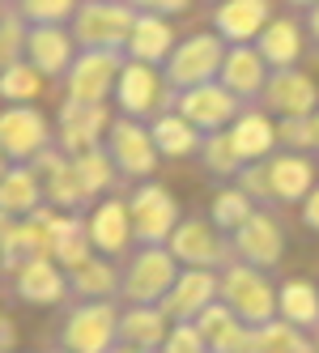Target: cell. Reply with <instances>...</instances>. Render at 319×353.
Here are the masks:
<instances>
[{"label": "cell", "instance_id": "obj_1", "mask_svg": "<svg viewBox=\"0 0 319 353\" xmlns=\"http://www.w3.org/2000/svg\"><path fill=\"white\" fill-rule=\"evenodd\" d=\"M222 290H226V302H230V311H234L238 319L268 323V319H273V311H277V294L268 290V281H264L260 272L234 268V272H226Z\"/></svg>", "mask_w": 319, "mask_h": 353}, {"label": "cell", "instance_id": "obj_2", "mask_svg": "<svg viewBox=\"0 0 319 353\" xmlns=\"http://www.w3.org/2000/svg\"><path fill=\"white\" fill-rule=\"evenodd\" d=\"M170 285H175V264H170L162 251H145L124 276V294L136 302V307H150L154 298L170 294Z\"/></svg>", "mask_w": 319, "mask_h": 353}, {"label": "cell", "instance_id": "obj_3", "mask_svg": "<svg viewBox=\"0 0 319 353\" xmlns=\"http://www.w3.org/2000/svg\"><path fill=\"white\" fill-rule=\"evenodd\" d=\"M64 341L72 353H111L115 341V311L111 307H85L68 319Z\"/></svg>", "mask_w": 319, "mask_h": 353}, {"label": "cell", "instance_id": "obj_4", "mask_svg": "<svg viewBox=\"0 0 319 353\" xmlns=\"http://www.w3.org/2000/svg\"><path fill=\"white\" fill-rule=\"evenodd\" d=\"M209 298H213V276L209 272H187L183 281L170 285V298H166V311L175 319H196L209 311Z\"/></svg>", "mask_w": 319, "mask_h": 353}, {"label": "cell", "instance_id": "obj_5", "mask_svg": "<svg viewBox=\"0 0 319 353\" xmlns=\"http://www.w3.org/2000/svg\"><path fill=\"white\" fill-rule=\"evenodd\" d=\"M196 332H200V341L213 349V353H238V349H247V332L238 327V319L222 307H213L205 311L200 319H196Z\"/></svg>", "mask_w": 319, "mask_h": 353}, {"label": "cell", "instance_id": "obj_6", "mask_svg": "<svg viewBox=\"0 0 319 353\" xmlns=\"http://www.w3.org/2000/svg\"><path fill=\"white\" fill-rule=\"evenodd\" d=\"M251 353H315L294 323H260V332L247 336Z\"/></svg>", "mask_w": 319, "mask_h": 353}, {"label": "cell", "instance_id": "obj_7", "mask_svg": "<svg viewBox=\"0 0 319 353\" xmlns=\"http://www.w3.org/2000/svg\"><path fill=\"white\" fill-rule=\"evenodd\" d=\"M277 307H281L285 323H294V327H315L319 323V294L307 281H289L277 298Z\"/></svg>", "mask_w": 319, "mask_h": 353}, {"label": "cell", "instance_id": "obj_8", "mask_svg": "<svg viewBox=\"0 0 319 353\" xmlns=\"http://www.w3.org/2000/svg\"><path fill=\"white\" fill-rule=\"evenodd\" d=\"M119 327H124V336L136 345V349H145V353H150L154 345H162L170 332H166V319L158 315V311H150V307H136L124 323H119Z\"/></svg>", "mask_w": 319, "mask_h": 353}, {"label": "cell", "instance_id": "obj_9", "mask_svg": "<svg viewBox=\"0 0 319 353\" xmlns=\"http://www.w3.org/2000/svg\"><path fill=\"white\" fill-rule=\"evenodd\" d=\"M21 294H26L30 302H56L60 298V276H56V268L43 264V260H34L26 272H21Z\"/></svg>", "mask_w": 319, "mask_h": 353}, {"label": "cell", "instance_id": "obj_10", "mask_svg": "<svg viewBox=\"0 0 319 353\" xmlns=\"http://www.w3.org/2000/svg\"><path fill=\"white\" fill-rule=\"evenodd\" d=\"M179 256L192 260V264H213L217 256H222V243H217L205 225H192L187 234H179Z\"/></svg>", "mask_w": 319, "mask_h": 353}, {"label": "cell", "instance_id": "obj_11", "mask_svg": "<svg viewBox=\"0 0 319 353\" xmlns=\"http://www.w3.org/2000/svg\"><path fill=\"white\" fill-rule=\"evenodd\" d=\"M81 272H77V285L85 290V294H107L111 285H115V276L103 268V264H98V268H90V264H77Z\"/></svg>", "mask_w": 319, "mask_h": 353}, {"label": "cell", "instance_id": "obj_12", "mask_svg": "<svg viewBox=\"0 0 319 353\" xmlns=\"http://www.w3.org/2000/svg\"><path fill=\"white\" fill-rule=\"evenodd\" d=\"M307 221L319 230V196H311V205H307Z\"/></svg>", "mask_w": 319, "mask_h": 353}, {"label": "cell", "instance_id": "obj_13", "mask_svg": "<svg viewBox=\"0 0 319 353\" xmlns=\"http://www.w3.org/2000/svg\"><path fill=\"white\" fill-rule=\"evenodd\" d=\"M124 353H145V349H124Z\"/></svg>", "mask_w": 319, "mask_h": 353}, {"label": "cell", "instance_id": "obj_14", "mask_svg": "<svg viewBox=\"0 0 319 353\" xmlns=\"http://www.w3.org/2000/svg\"><path fill=\"white\" fill-rule=\"evenodd\" d=\"M315 353H319V341H315Z\"/></svg>", "mask_w": 319, "mask_h": 353}, {"label": "cell", "instance_id": "obj_15", "mask_svg": "<svg viewBox=\"0 0 319 353\" xmlns=\"http://www.w3.org/2000/svg\"><path fill=\"white\" fill-rule=\"evenodd\" d=\"M315 26H319V17H315Z\"/></svg>", "mask_w": 319, "mask_h": 353}]
</instances>
